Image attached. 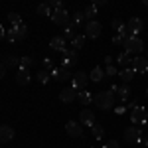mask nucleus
Returning a JSON list of instances; mask_svg holds the SVG:
<instances>
[{"instance_id":"1","label":"nucleus","mask_w":148,"mask_h":148,"mask_svg":"<svg viewBox=\"0 0 148 148\" xmlns=\"http://www.w3.org/2000/svg\"><path fill=\"white\" fill-rule=\"evenodd\" d=\"M114 101H116V97H114L113 91H103V93H97V95L93 97L95 107L101 109V111H111L114 107Z\"/></svg>"},{"instance_id":"2","label":"nucleus","mask_w":148,"mask_h":148,"mask_svg":"<svg viewBox=\"0 0 148 148\" xmlns=\"http://www.w3.org/2000/svg\"><path fill=\"white\" fill-rule=\"evenodd\" d=\"M125 51H128V53H132V56H138L142 49H144V42L138 38V36H130L128 40H125Z\"/></svg>"},{"instance_id":"3","label":"nucleus","mask_w":148,"mask_h":148,"mask_svg":"<svg viewBox=\"0 0 148 148\" xmlns=\"http://www.w3.org/2000/svg\"><path fill=\"white\" fill-rule=\"evenodd\" d=\"M26 36H28V26L20 24V26H14L6 32V40L8 42H18V40H24Z\"/></svg>"},{"instance_id":"4","label":"nucleus","mask_w":148,"mask_h":148,"mask_svg":"<svg viewBox=\"0 0 148 148\" xmlns=\"http://www.w3.org/2000/svg\"><path fill=\"white\" fill-rule=\"evenodd\" d=\"M142 130H140V126H126L125 130V140L126 142H130V144H140L142 142Z\"/></svg>"},{"instance_id":"5","label":"nucleus","mask_w":148,"mask_h":148,"mask_svg":"<svg viewBox=\"0 0 148 148\" xmlns=\"http://www.w3.org/2000/svg\"><path fill=\"white\" fill-rule=\"evenodd\" d=\"M77 61H79V51H75V49H65L63 51V59H61V67H73V65H77Z\"/></svg>"},{"instance_id":"6","label":"nucleus","mask_w":148,"mask_h":148,"mask_svg":"<svg viewBox=\"0 0 148 148\" xmlns=\"http://www.w3.org/2000/svg\"><path fill=\"white\" fill-rule=\"evenodd\" d=\"M87 83H89V75H87L85 71H77V73H73L71 85H73L77 91H85V89H87Z\"/></svg>"},{"instance_id":"7","label":"nucleus","mask_w":148,"mask_h":148,"mask_svg":"<svg viewBox=\"0 0 148 148\" xmlns=\"http://www.w3.org/2000/svg\"><path fill=\"white\" fill-rule=\"evenodd\" d=\"M103 32V26L101 22H97V20H93V22H87L85 24V38H91V40H97Z\"/></svg>"},{"instance_id":"8","label":"nucleus","mask_w":148,"mask_h":148,"mask_svg":"<svg viewBox=\"0 0 148 148\" xmlns=\"http://www.w3.org/2000/svg\"><path fill=\"white\" fill-rule=\"evenodd\" d=\"M130 123H132V125H144V123H148L146 109H144V107L132 109V111H130Z\"/></svg>"},{"instance_id":"9","label":"nucleus","mask_w":148,"mask_h":148,"mask_svg":"<svg viewBox=\"0 0 148 148\" xmlns=\"http://www.w3.org/2000/svg\"><path fill=\"white\" fill-rule=\"evenodd\" d=\"M49 75H51V79L56 81H67V79H73V73L65 67H53V71H49Z\"/></svg>"},{"instance_id":"10","label":"nucleus","mask_w":148,"mask_h":148,"mask_svg":"<svg viewBox=\"0 0 148 148\" xmlns=\"http://www.w3.org/2000/svg\"><path fill=\"white\" fill-rule=\"evenodd\" d=\"M51 22L57 24V26H67L69 24V14L65 8H59V10H53L51 14Z\"/></svg>"},{"instance_id":"11","label":"nucleus","mask_w":148,"mask_h":148,"mask_svg":"<svg viewBox=\"0 0 148 148\" xmlns=\"http://www.w3.org/2000/svg\"><path fill=\"white\" fill-rule=\"evenodd\" d=\"M77 95H79V91L71 85V87H65L63 91L59 93V101L61 103H73L75 99H77Z\"/></svg>"},{"instance_id":"12","label":"nucleus","mask_w":148,"mask_h":148,"mask_svg":"<svg viewBox=\"0 0 148 148\" xmlns=\"http://www.w3.org/2000/svg\"><path fill=\"white\" fill-rule=\"evenodd\" d=\"M49 47L53 49V51H65L67 49V40L63 38V36H53L51 40H49Z\"/></svg>"},{"instance_id":"13","label":"nucleus","mask_w":148,"mask_h":148,"mask_svg":"<svg viewBox=\"0 0 148 148\" xmlns=\"http://www.w3.org/2000/svg\"><path fill=\"white\" fill-rule=\"evenodd\" d=\"M132 69H134V73H146L148 71V59L142 56H134V59H132Z\"/></svg>"},{"instance_id":"14","label":"nucleus","mask_w":148,"mask_h":148,"mask_svg":"<svg viewBox=\"0 0 148 148\" xmlns=\"http://www.w3.org/2000/svg\"><path fill=\"white\" fill-rule=\"evenodd\" d=\"M65 130H67V134L71 138H81L83 136V126H81V123H75V121H69L67 125H65Z\"/></svg>"},{"instance_id":"15","label":"nucleus","mask_w":148,"mask_h":148,"mask_svg":"<svg viewBox=\"0 0 148 148\" xmlns=\"http://www.w3.org/2000/svg\"><path fill=\"white\" fill-rule=\"evenodd\" d=\"M126 26H128V30H130V34H132V36H138L142 30H144V22H142L138 16H132V18L128 20Z\"/></svg>"},{"instance_id":"16","label":"nucleus","mask_w":148,"mask_h":148,"mask_svg":"<svg viewBox=\"0 0 148 148\" xmlns=\"http://www.w3.org/2000/svg\"><path fill=\"white\" fill-rule=\"evenodd\" d=\"M79 123L81 126H93L97 121H95V114H93V111H89V109H83L79 113Z\"/></svg>"},{"instance_id":"17","label":"nucleus","mask_w":148,"mask_h":148,"mask_svg":"<svg viewBox=\"0 0 148 148\" xmlns=\"http://www.w3.org/2000/svg\"><path fill=\"white\" fill-rule=\"evenodd\" d=\"M111 91H113L114 97H119L121 101H128V97H130V87H128V85H113Z\"/></svg>"},{"instance_id":"18","label":"nucleus","mask_w":148,"mask_h":148,"mask_svg":"<svg viewBox=\"0 0 148 148\" xmlns=\"http://www.w3.org/2000/svg\"><path fill=\"white\" fill-rule=\"evenodd\" d=\"M12 138H14V128L8 126V125L0 126V144L2 142H10Z\"/></svg>"},{"instance_id":"19","label":"nucleus","mask_w":148,"mask_h":148,"mask_svg":"<svg viewBox=\"0 0 148 148\" xmlns=\"http://www.w3.org/2000/svg\"><path fill=\"white\" fill-rule=\"evenodd\" d=\"M32 81V75L28 69H18V75H16V83L18 85H28Z\"/></svg>"},{"instance_id":"20","label":"nucleus","mask_w":148,"mask_h":148,"mask_svg":"<svg viewBox=\"0 0 148 148\" xmlns=\"http://www.w3.org/2000/svg\"><path fill=\"white\" fill-rule=\"evenodd\" d=\"M103 79H105V69H101L99 65L93 67V71L89 73V81H93V83H101Z\"/></svg>"},{"instance_id":"21","label":"nucleus","mask_w":148,"mask_h":148,"mask_svg":"<svg viewBox=\"0 0 148 148\" xmlns=\"http://www.w3.org/2000/svg\"><path fill=\"white\" fill-rule=\"evenodd\" d=\"M134 75H136V73H134V69H132V67H130V69H123V71H119V77L123 79V85H128L130 81L134 79Z\"/></svg>"},{"instance_id":"22","label":"nucleus","mask_w":148,"mask_h":148,"mask_svg":"<svg viewBox=\"0 0 148 148\" xmlns=\"http://www.w3.org/2000/svg\"><path fill=\"white\" fill-rule=\"evenodd\" d=\"M93 97H95V95H93V93H89L87 89H85V91H79V95H77V99H79V103L83 105V107L91 105V103H93Z\"/></svg>"},{"instance_id":"23","label":"nucleus","mask_w":148,"mask_h":148,"mask_svg":"<svg viewBox=\"0 0 148 148\" xmlns=\"http://www.w3.org/2000/svg\"><path fill=\"white\" fill-rule=\"evenodd\" d=\"M97 6L95 4H89V6H85V10H83V16H85V20L87 22H93L95 20V16H97Z\"/></svg>"},{"instance_id":"24","label":"nucleus","mask_w":148,"mask_h":148,"mask_svg":"<svg viewBox=\"0 0 148 148\" xmlns=\"http://www.w3.org/2000/svg\"><path fill=\"white\" fill-rule=\"evenodd\" d=\"M81 47H85V34H77L73 40H71V49L79 51Z\"/></svg>"},{"instance_id":"25","label":"nucleus","mask_w":148,"mask_h":148,"mask_svg":"<svg viewBox=\"0 0 148 148\" xmlns=\"http://www.w3.org/2000/svg\"><path fill=\"white\" fill-rule=\"evenodd\" d=\"M132 59H134L132 53L123 51V53H119V56H116V63H119V65H128V63H132Z\"/></svg>"},{"instance_id":"26","label":"nucleus","mask_w":148,"mask_h":148,"mask_svg":"<svg viewBox=\"0 0 148 148\" xmlns=\"http://www.w3.org/2000/svg\"><path fill=\"white\" fill-rule=\"evenodd\" d=\"M38 14H40V16H44V18H51L53 10H51V6H49L47 2H44V4H40V6H38Z\"/></svg>"},{"instance_id":"27","label":"nucleus","mask_w":148,"mask_h":148,"mask_svg":"<svg viewBox=\"0 0 148 148\" xmlns=\"http://www.w3.org/2000/svg\"><path fill=\"white\" fill-rule=\"evenodd\" d=\"M36 79H38V83H42V85H46L47 81L51 79V75H49V71H46V69H40V71L36 73Z\"/></svg>"},{"instance_id":"28","label":"nucleus","mask_w":148,"mask_h":148,"mask_svg":"<svg viewBox=\"0 0 148 148\" xmlns=\"http://www.w3.org/2000/svg\"><path fill=\"white\" fill-rule=\"evenodd\" d=\"M91 130H93V136L97 138V140H101V138L105 136V128H103L99 123H95V125L91 126Z\"/></svg>"},{"instance_id":"29","label":"nucleus","mask_w":148,"mask_h":148,"mask_svg":"<svg viewBox=\"0 0 148 148\" xmlns=\"http://www.w3.org/2000/svg\"><path fill=\"white\" fill-rule=\"evenodd\" d=\"M8 20H10L12 28H14V26H20V24H24V22H22V16H20L18 12H10V14H8Z\"/></svg>"},{"instance_id":"30","label":"nucleus","mask_w":148,"mask_h":148,"mask_svg":"<svg viewBox=\"0 0 148 148\" xmlns=\"http://www.w3.org/2000/svg\"><path fill=\"white\" fill-rule=\"evenodd\" d=\"M75 28H73V26H71V24H67V26H65V28H63V38H65V40H69V42H71V40H73V38H75Z\"/></svg>"},{"instance_id":"31","label":"nucleus","mask_w":148,"mask_h":148,"mask_svg":"<svg viewBox=\"0 0 148 148\" xmlns=\"http://www.w3.org/2000/svg\"><path fill=\"white\" fill-rule=\"evenodd\" d=\"M34 65V59L30 56H24V57H20V69H30Z\"/></svg>"},{"instance_id":"32","label":"nucleus","mask_w":148,"mask_h":148,"mask_svg":"<svg viewBox=\"0 0 148 148\" xmlns=\"http://www.w3.org/2000/svg\"><path fill=\"white\" fill-rule=\"evenodd\" d=\"M4 63H6V67H16V65H20V57H16V56H6Z\"/></svg>"},{"instance_id":"33","label":"nucleus","mask_w":148,"mask_h":148,"mask_svg":"<svg viewBox=\"0 0 148 148\" xmlns=\"http://www.w3.org/2000/svg\"><path fill=\"white\" fill-rule=\"evenodd\" d=\"M83 20H85L83 12H75V14H73V22H71V26L75 28V26H79V24H83Z\"/></svg>"},{"instance_id":"34","label":"nucleus","mask_w":148,"mask_h":148,"mask_svg":"<svg viewBox=\"0 0 148 148\" xmlns=\"http://www.w3.org/2000/svg\"><path fill=\"white\" fill-rule=\"evenodd\" d=\"M105 75L114 77V75H116V67H114V65H107V69H105Z\"/></svg>"},{"instance_id":"35","label":"nucleus","mask_w":148,"mask_h":148,"mask_svg":"<svg viewBox=\"0 0 148 148\" xmlns=\"http://www.w3.org/2000/svg\"><path fill=\"white\" fill-rule=\"evenodd\" d=\"M44 69H46V71H53V63H51V59H49V57L44 59Z\"/></svg>"},{"instance_id":"36","label":"nucleus","mask_w":148,"mask_h":148,"mask_svg":"<svg viewBox=\"0 0 148 148\" xmlns=\"http://www.w3.org/2000/svg\"><path fill=\"white\" fill-rule=\"evenodd\" d=\"M113 44H114V46H121V44H125V38H123V36H119V34H116V36L113 38Z\"/></svg>"},{"instance_id":"37","label":"nucleus","mask_w":148,"mask_h":148,"mask_svg":"<svg viewBox=\"0 0 148 148\" xmlns=\"http://www.w3.org/2000/svg\"><path fill=\"white\" fill-rule=\"evenodd\" d=\"M123 26H125V24L121 22V20H119V18H116V20H113V28H114V30H116V32H119V30H121V28H123Z\"/></svg>"},{"instance_id":"38","label":"nucleus","mask_w":148,"mask_h":148,"mask_svg":"<svg viewBox=\"0 0 148 148\" xmlns=\"http://www.w3.org/2000/svg\"><path fill=\"white\" fill-rule=\"evenodd\" d=\"M103 148H121V146H119V142H116V140H111V142H107Z\"/></svg>"},{"instance_id":"39","label":"nucleus","mask_w":148,"mask_h":148,"mask_svg":"<svg viewBox=\"0 0 148 148\" xmlns=\"http://www.w3.org/2000/svg\"><path fill=\"white\" fill-rule=\"evenodd\" d=\"M114 113H116V114H125L126 109H125V107H116V111H114Z\"/></svg>"},{"instance_id":"40","label":"nucleus","mask_w":148,"mask_h":148,"mask_svg":"<svg viewBox=\"0 0 148 148\" xmlns=\"http://www.w3.org/2000/svg\"><path fill=\"white\" fill-rule=\"evenodd\" d=\"M4 73H6V65H2V63H0V79L4 77Z\"/></svg>"},{"instance_id":"41","label":"nucleus","mask_w":148,"mask_h":148,"mask_svg":"<svg viewBox=\"0 0 148 148\" xmlns=\"http://www.w3.org/2000/svg\"><path fill=\"white\" fill-rule=\"evenodd\" d=\"M4 38H6V30H4V28H2V26H0V42H2V40H4Z\"/></svg>"},{"instance_id":"42","label":"nucleus","mask_w":148,"mask_h":148,"mask_svg":"<svg viewBox=\"0 0 148 148\" xmlns=\"http://www.w3.org/2000/svg\"><path fill=\"white\" fill-rule=\"evenodd\" d=\"M105 63H107V65H113V57L107 56V57H105Z\"/></svg>"},{"instance_id":"43","label":"nucleus","mask_w":148,"mask_h":148,"mask_svg":"<svg viewBox=\"0 0 148 148\" xmlns=\"http://www.w3.org/2000/svg\"><path fill=\"white\" fill-rule=\"evenodd\" d=\"M140 144H144V146H148V136H146V138H142V142H140Z\"/></svg>"},{"instance_id":"44","label":"nucleus","mask_w":148,"mask_h":148,"mask_svg":"<svg viewBox=\"0 0 148 148\" xmlns=\"http://www.w3.org/2000/svg\"><path fill=\"white\" fill-rule=\"evenodd\" d=\"M146 95H148V89H146Z\"/></svg>"},{"instance_id":"45","label":"nucleus","mask_w":148,"mask_h":148,"mask_svg":"<svg viewBox=\"0 0 148 148\" xmlns=\"http://www.w3.org/2000/svg\"><path fill=\"white\" fill-rule=\"evenodd\" d=\"M146 59H148V53H146Z\"/></svg>"},{"instance_id":"46","label":"nucleus","mask_w":148,"mask_h":148,"mask_svg":"<svg viewBox=\"0 0 148 148\" xmlns=\"http://www.w3.org/2000/svg\"><path fill=\"white\" fill-rule=\"evenodd\" d=\"M146 73H148V71H146Z\"/></svg>"}]
</instances>
